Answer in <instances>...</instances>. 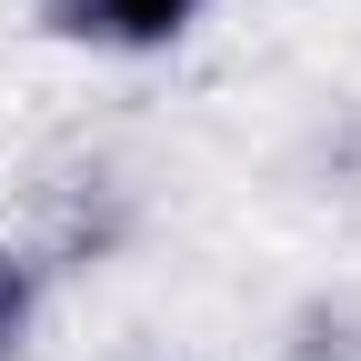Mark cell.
I'll use <instances>...</instances> for the list:
<instances>
[{
  "label": "cell",
  "mask_w": 361,
  "mask_h": 361,
  "mask_svg": "<svg viewBox=\"0 0 361 361\" xmlns=\"http://www.w3.org/2000/svg\"><path fill=\"white\" fill-rule=\"evenodd\" d=\"M30 301H40V261H20L11 241H0V361L20 351V331H30Z\"/></svg>",
  "instance_id": "obj_2"
},
{
  "label": "cell",
  "mask_w": 361,
  "mask_h": 361,
  "mask_svg": "<svg viewBox=\"0 0 361 361\" xmlns=\"http://www.w3.org/2000/svg\"><path fill=\"white\" fill-rule=\"evenodd\" d=\"M211 0H40V20L90 51H171Z\"/></svg>",
  "instance_id": "obj_1"
}]
</instances>
